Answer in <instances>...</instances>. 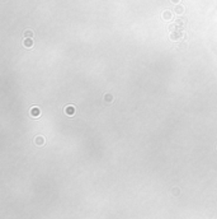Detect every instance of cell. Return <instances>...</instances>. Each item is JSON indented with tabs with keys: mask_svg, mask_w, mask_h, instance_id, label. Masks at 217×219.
Listing matches in <instances>:
<instances>
[{
	"mask_svg": "<svg viewBox=\"0 0 217 219\" xmlns=\"http://www.w3.org/2000/svg\"><path fill=\"white\" fill-rule=\"evenodd\" d=\"M24 37H26V38H32L33 37V32H32V31H29V29L26 31V32H24Z\"/></svg>",
	"mask_w": 217,
	"mask_h": 219,
	"instance_id": "8",
	"label": "cell"
},
{
	"mask_svg": "<svg viewBox=\"0 0 217 219\" xmlns=\"http://www.w3.org/2000/svg\"><path fill=\"white\" fill-rule=\"evenodd\" d=\"M185 23H187V20H185V19H177L175 20V26L179 29H183V27L185 26Z\"/></svg>",
	"mask_w": 217,
	"mask_h": 219,
	"instance_id": "4",
	"label": "cell"
},
{
	"mask_svg": "<svg viewBox=\"0 0 217 219\" xmlns=\"http://www.w3.org/2000/svg\"><path fill=\"white\" fill-rule=\"evenodd\" d=\"M184 6L183 5H177L175 6V9H174V12H175V14H183V13H184Z\"/></svg>",
	"mask_w": 217,
	"mask_h": 219,
	"instance_id": "7",
	"label": "cell"
},
{
	"mask_svg": "<svg viewBox=\"0 0 217 219\" xmlns=\"http://www.w3.org/2000/svg\"><path fill=\"white\" fill-rule=\"evenodd\" d=\"M23 46L27 47V48L32 47L33 46V40H32V38H26V40L23 41Z\"/></svg>",
	"mask_w": 217,
	"mask_h": 219,
	"instance_id": "5",
	"label": "cell"
},
{
	"mask_svg": "<svg viewBox=\"0 0 217 219\" xmlns=\"http://www.w3.org/2000/svg\"><path fill=\"white\" fill-rule=\"evenodd\" d=\"M36 143L38 144V145H42L45 143V139L42 138V136H38V138H36Z\"/></svg>",
	"mask_w": 217,
	"mask_h": 219,
	"instance_id": "9",
	"label": "cell"
},
{
	"mask_svg": "<svg viewBox=\"0 0 217 219\" xmlns=\"http://www.w3.org/2000/svg\"><path fill=\"white\" fill-rule=\"evenodd\" d=\"M31 115H32L33 117H38V116H41V110L38 108V107H32V108H31Z\"/></svg>",
	"mask_w": 217,
	"mask_h": 219,
	"instance_id": "3",
	"label": "cell"
},
{
	"mask_svg": "<svg viewBox=\"0 0 217 219\" xmlns=\"http://www.w3.org/2000/svg\"><path fill=\"white\" fill-rule=\"evenodd\" d=\"M183 31L182 29H175V31H171L170 33V38L171 40H182V37H183Z\"/></svg>",
	"mask_w": 217,
	"mask_h": 219,
	"instance_id": "1",
	"label": "cell"
},
{
	"mask_svg": "<svg viewBox=\"0 0 217 219\" xmlns=\"http://www.w3.org/2000/svg\"><path fill=\"white\" fill-rule=\"evenodd\" d=\"M104 99H106V101H107V102H111V101H112V99H113V97H112L111 94H107L106 97H104Z\"/></svg>",
	"mask_w": 217,
	"mask_h": 219,
	"instance_id": "10",
	"label": "cell"
},
{
	"mask_svg": "<svg viewBox=\"0 0 217 219\" xmlns=\"http://www.w3.org/2000/svg\"><path fill=\"white\" fill-rule=\"evenodd\" d=\"M171 3H174V4H178V3H179V0H171Z\"/></svg>",
	"mask_w": 217,
	"mask_h": 219,
	"instance_id": "11",
	"label": "cell"
},
{
	"mask_svg": "<svg viewBox=\"0 0 217 219\" xmlns=\"http://www.w3.org/2000/svg\"><path fill=\"white\" fill-rule=\"evenodd\" d=\"M65 113L67 115V116H74L75 112H76V110H75V106H72V105H69V106H66L65 107Z\"/></svg>",
	"mask_w": 217,
	"mask_h": 219,
	"instance_id": "2",
	"label": "cell"
},
{
	"mask_svg": "<svg viewBox=\"0 0 217 219\" xmlns=\"http://www.w3.org/2000/svg\"><path fill=\"white\" fill-rule=\"evenodd\" d=\"M171 18H173V14H171V12H169V10H165V12L163 13V19L170 20Z\"/></svg>",
	"mask_w": 217,
	"mask_h": 219,
	"instance_id": "6",
	"label": "cell"
}]
</instances>
